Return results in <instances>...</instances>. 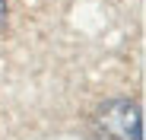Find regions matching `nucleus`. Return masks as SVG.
Listing matches in <instances>:
<instances>
[{
  "label": "nucleus",
  "mask_w": 146,
  "mask_h": 140,
  "mask_svg": "<svg viewBox=\"0 0 146 140\" xmlns=\"http://www.w3.org/2000/svg\"><path fill=\"white\" fill-rule=\"evenodd\" d=\"M99 140H143V115L130 99H111L95 111Z\"/></svg>",
  "instance_id": "1"
},
{
  "label": "nucleus",
  "mask_w": 146,
  "mask_h": 140,
  "mask_svg": "<svg viewBox=\"0 0 146 140\" xmlns=\"http://www.w3.org/2000/svg\"><path fill=\"white\" fill-rule=\"evenodd\" d=\"M3 22H7V0H0V29H3Z\"/></svg>",
  "instance_id": "2"
}]
</instances>
